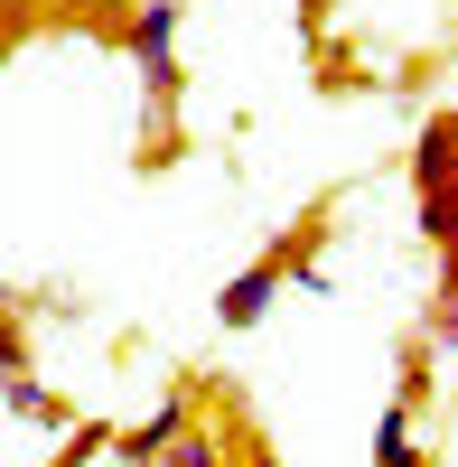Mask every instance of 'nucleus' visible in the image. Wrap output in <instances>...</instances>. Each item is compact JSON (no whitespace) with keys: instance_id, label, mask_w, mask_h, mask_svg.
<instances>
[{"instance_id":"f257e3e1","label":"nucleus","mask_w":458,"mask_h":467,"mask_svg":"<svg viewBox=\"0 0 458 467\" xmlns=\"http://www.w3.org/2000/svg\"><path fill=\"white\" fill-rule=\"evenodd\" d=\"M178 19H187V0H131V19H122V47H131V66H141V94H150V150H141L150 169L178 150V94H187Z\"/></svg>"},{"instance_id":"f03ea898","label":"nucleus","mask_w":458,"mask_h":467,"mask_svg":"<svg viewBox=\"0 0 458 467\" xmlns=\"http://www.w3.org/2000/svg\"><path fill=\"white\" fill-rule=\"evenodd\" d=\"M187 420H197V383H178V393H169L160 411H150V420L112 431V458H122V467H160V458H169V440L187 431Z\"/></svg>"},{"instance_id":"7ed1b4c3","label":"nucleus","mask_w":458,"mask_h":467,"mask_svg":"<svg viewBox=\"0 0 458 467\" xmlns=\"http://www.w3.org/2000/svg\"><path fill=\"white\" fill-rule=\"evenodd\" d=\"M281 290H290L281 253H262V262H244L234 281L215 290V318H224V327H262V318H272V299H281Z\"/></svg>"},{"instance_id":"20e7f679","label":"nucleus","mask_w":458,"mask_h":467,"mask_svg":"<svg viewBox=\"0 0 458 467\" xmlns=\"http://www.w3.org/2000/svg\"><path fill=\"white\" fill-rule=\"evenodd\" d=\"M440 187H458V112H431L411 140V197H440Z\"/></svg>"},{"instance_id":"39448f33","label":"nucleus","mask_w":458,"mask_h":467,"mask_svg":"<svg viewBox=\"0 0 458 467\" xmlns=\"http://www.w3.org/2000/svg\"><path fill=\"white\" fill-rule=\"evenodd\" d=\"M431 356H458V244L440 253V290H431V327H422Z\"/></svg>"},{"instance_id":"423d86ee","label":"nucleus","mask_w":458,"mask_h":467,"mask_svg":"<svg viewBox=\"0 0 458 467\" xmlns=\"http://www.w3.org/2000/svg\"><path fill=\"white\" fill-rule=\"evenodd\" d=\"M0 402H10L19 420H37V431H66V402H57L37 374H10V383H0Z\"/></svg>"},{"instance_id":"0eeeda50","label":"nucleus","mask_w":458,"mask_h":467,"mask_svg":"<svg viewBox=\"0 0 458 467\" xmlns=\"http://www.w3.org/2000/svg\"><path fill=\"white\" fill-rule=\"evenodd\" d=\"M374 467H431L422 449H411V411H402V402L374 420Z\"/></svg>"},{"instance_id":"6e6552de","label":"nucleus","mask_w":458,"mask_h":467,"mask_svg":"<svg viewBox=\"0 0 458 467\" xmlns=\"http://www.w3.org/2000/svg\"><path fill=\"white\" fill-rule=\"evenodd\" d=\"M85 458H112V420H66V449L47 467H85Z\"/></svg>"},{"instance_id":"1a4fd4ad","label":"nucleus","mask_w":458,"mask_h":467,"mask_svg":"<svg viewBox=\"0 0 458 467\" xmlns=\"http://www.w3.org/2000/svg\"><path fill=\"white\" fill-rule=\"evenodd\" d=\"M160 467H224V440H215V431H197V420H187V431L169 440V458H160Z\"/></svg>"},{"instance_id":"9d476101","label":"nucleus","mask_w":458,"mask_h":467,"mask_svg":"<svg viewBox=\"0 0 458 467\" xmlns=\"http://www.w3.org/2000/svg\"><path fill=\"white\" fill-rule=\"evenodd\" d=\"M393 402H402V411H422V402H431V346H422V337L402 346V393H393Z\"/></svg>"},{"instance_id":"9b49d317","label":"nucleus","mask_w":458,"mask_h":467,"mask_svg":"<svg viewBox=\"0 0 458 467\" xmlns=\"http://www.w3.org/2000/svg\"><path fill=\"white\" fill-rule=\"evenodd\" d=\"M422 234H431L440 253L458 244V187H440V197H422Z\"/></svg>"},{"instance_id":"f8f14e48","label":"nucleus","mask_w":458,"mask_h":467,"mask_svg":"<svg viewBox=\"0 0 458 467\" xmlns=\"http://www.w3.org/2000/svg\"><path fill=\"white\" fill-rule=\"evenodd\" d=\"M10 374H28V327H19V308L0 299V383Z\"/></svg>"},{"instance_id":"ddd939ff","label":"nucleus","mask_w":458,"mask_h":467,"mask_svg":"<svg viewBox=\"0 0 458 467\" xmlns=\"http://www.w3.org/2000/svg\"><path fill=\"white\" fill-rule=\"evenodd\" d=\"M66 10H85L103 37H122V19H131V0H66Z\"/></svg>"},{"instance_id":"4468645a","label":"nucleus","mask_w":458,"mask_h":467,"mask_svg":"<svg viewBox=\"0 0 458 467\" xmlns=\"http://www.w3.org/2000/svg\"><path fill=\"white\" fill-rule=\"evenodd\" d=\"M328 10H337V0H299V28H328Z\"/></svg>"}]
</instances>
